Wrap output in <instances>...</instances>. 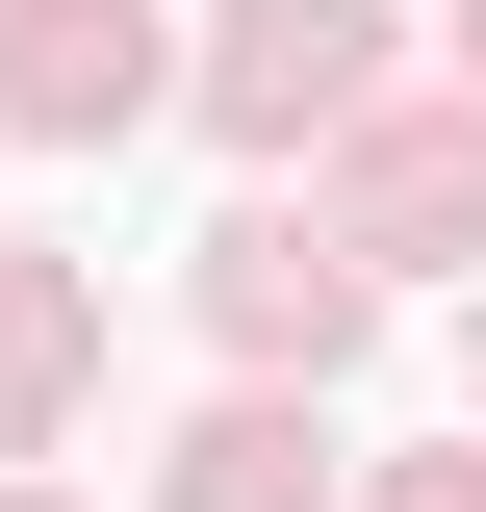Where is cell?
Returning <instances> with one entry per match:
<instances>
[{"mask_svg": "<svg viewBox=\"0 0 486 512\" xmlns=\"http://www.w3.org/2000/svg\"><path fill=\"white\" fill-rule=\"evenodd\" d=\"M359 103H384L359 0H231V26H205V128H256V154H307V128H359Z\"/></svg>", "mask_w": 486, "mask_h": 512, "instance_id": "6da1fadb", "label": "cell"}, {"mask_svg": "<svg viewBox=\"0 0 486 512\" xmlns=\"http://www.w3.org/2000/svg\"><path fill=\"white\" fill-rule=\"evenodd\" d=\"M154 0H0V128H52V154H103V128H154Z\"/></svg>", "mask_w": 486, "mask_h": 512, "instance_id": "7a4b0ae2", "label": "cell"}, {"mask_svg": "<svg viewBox=\"0 0 486 512\" xmlns=\"http://www.w3.org/2000/svg\"><path fill=\"white\" fill-rule=\"evenodd\" d=\"M205 256H231L205 308H231L256 359H333V333H359V256H333V231H282V205H256V231H205Z\"/></svg>", "mask_w": 486, "mask_h": 512, "instance_id": "3957f363", "label": "cell"}, {"mask_svg": "<svg viewBox=\"0 0 486 512\" xmlns=\"http://www.w3.org/2000/svg\"><path fill=\"white\" fill-rule=\"evenodd\" d=\"M180 512H333V436H307V410H205V436H180Z\"/></svg>", "mask_w": 486, "mask_h": 512, "instance_id": "277c9868", "label": "cell"}, {"mask_svg": "<svg viewBox=\"0 0 486 512\" xmlns=\"http://www.w3.org/2000/svg\"><path fill=\"white\" fill-rule=\"evenodd\" d=\"M52 384H77V282L26 256V282H0V436H52Z\"/></svg>", "mask_w": 486, "mask_h": 512, "instance_id": "5b68a950", "label": "cell"}, {"mask_svg": "<svg viewBox=\"0 0 486 512\" xmlns=\"http://www.w3.org/2000/svg\"><path fill=\"white\" fill-rule=\"evenodd\" d=\"M384 512H486V461H384Z\"/></svg>", "mask_w": 486, "mask_h": 512, "instance_id": "8992f818", "label": "cell"}, {"mask_svg": "<svg viewBox=\"0 0 486 512\" xmlns=\"http://www.w3.org/2000/svg\"><path fill=\"white\" fill-rule=\"evenodd\" d=\"M461 77H486V0H461Z\"/></svg>", "mask_w": 486, "mask_h": 512, "instance_id": "52a82bcc", "label": "cell"}]
</instances>
